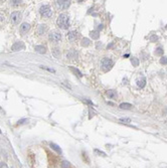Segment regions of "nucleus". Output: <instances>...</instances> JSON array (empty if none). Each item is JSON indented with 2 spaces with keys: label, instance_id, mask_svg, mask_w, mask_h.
<instances>
[{
  "label": "nucleus",
  "instance_id": "412c9836",
  "mask_svg": "<svg viewBox=\"0 0 167 168\" xmlns=\"http://www.w3.org/2000/svg\"><path fill=\"white\" fill-rule=\"evenodd\" d=\"M163 52H164V50L162 49V47H158V48H156V50H155V54H156V55H162Z\"/></svg>",
  "mask_w": 167,
  "mask_h": 168
},
{
  "label": "nucleus",
  "instance_id": "423d86ee",
  "mask_svg": "<svg viewBox=\"0 0 167 168\" xmlns=\"http://www.w3.org/2000/svg\"><path fill=\"white\" fill-rule=\"evenodd\" d=\"M55 2L59 9H66L70 5V1H68V0H57Z\"/></svg>",
  "mask_w": 167,
  "mask_h": 168
},
{
  "label": "nucleus",
  "instance_id": "39448f33",
  "mask_svg": "<svg viewBox=\"0 0 167 168\" xmlns=\"http://www.w3.org/2000/svg\"><path fill=\"white\" fill-rule=\"evenodd\" d=\"M48 38H49V40H51L53 42H57L61 39V34L57 31H52L48 34Z\"/></svg>",
  "mask_w": 167,
  "mask_h": 168
},
{
  "label": "nucleus",
  "instance_id": "4be33fe9",
  "mask_svg": "<svg viewBox=\"0 0 167 168\" xmlns=\"http://www.w3.org/2000/svg\"><path fill=\"white\" fill-rule=\"evenodd\" d=\"M52 53H53V55H54L55 57H59V55H60V52H59V49H58V48H53Z\"/></svg>",
  "mask_w": 167,
  "mask_h": 168
},
{
  "label": "nucleus",
  "instance_id": "20e7f679",
  "mask_svg": "<svg viewBox=\"0 0 167 168\" xmlns=\"http://www.w3.org/2000/svg\"><path fill=\"white\" fill-rule=\"evenodd\" d=\"M20 19H21V13H20V12L14 11V12L11 13V15H10V20H11V22H12L13 24H17V23L20 21Z\"/></svg>",
  "mask_w": 167,
  "mask_h": 168
},
{
  "label": "nucleus",
  "instance_id": "bb28decb",
  "mask_svg": "<svg viewBox=\"0 0 167 168\" xmlns=\"http://www.w3.org/2000/svg\"><path fill=\"white\" fill-rule=\"evenodd\" d=\"M95 153H98V154H101V156H106V154L102 151H99L98 149H95Z\"/></svg>",
  "mask_w": 167,
  "mask_h": 168
},
{
  "label": "nucleus",
  "instance_id": "7ed1b4c3",
  "mask_svg": "<svg viewBox=\"0 0 167 168\" xmlns=\"http://www.w3.org/2000/svg\"><path fill=\"white\" fill-rule=\"evenodd\" d=\"M101 64H102V68H103L105 71H108V70H110V69L113 67L114 62H113L112 59H110V58H108V57H105V58L102 59Z\"/></svg>",
  "mask_w": 167,
  "mask_h": 168
},
{
  "label": "nucleus",
  "instance_id": "c85d7f7f",
  "mask_svg": "<svg viewBox=\"0 0 167 168\" xmlns=\"http://www.w3.org/2000/svg\"><path fill=\"white\" fill-rule=\"evenodd\" d=\"M120 121H121V122H127V123H130V122H131L130 119H126V118H125V119H120Z\"/></svg>",
  "mask_w": 167,
  "mask_h": 168
},
{
  "label": "nucleus",
  "instance_id": "cd10ccee",
  "mask_svg": "<svg viewBox=\"0 0 167 168\" xmlns=\"http://www.w3.org/2000/svg\"><path fill=\"white\" fill-rule=\"evenodd\" d=\"M21 1H18V0H14V1H10V3L12 4V5H17V4H19Z\"/></svg>",
  "mask_w": 167,
  "mask_h": 168
},
{
  "label": "nucleus",
  "instance_id": "9d476101",
  "mask_svg": "<svg viewBox=\"0 0 167 168\" xmlns=\"http://www.w3.org/2000/svg\"><path fill=\"white\" fill-rule=\"evenodd\" d=\"M66 57L69 58V59H74L77 57V52L74 50V49H70L67 53H66Z\"/></svg>",
  "mask_w": 167,
  "mask_h": 168
},
{
  "label": "nucleus",
  "instance_id": "b1692460",
  "mask_svg": "<svg viewBox=\"0 0 167 168\" xmlns=\"http://www.w3.org/2000/svg\"><path fill=\"white\" fill-rule=\"evenodd\" d=\"M160 63H161V64H166V63H167V56H161V58H160Z\"/></svg>",
  "mask_w": 167,
  "mask_h": 168
},
{
  "label": "nucleus",
  "instance_id": "1a4fd4ad",
  "mask_svg": "<svg viewBox=\"0 0 167 168\" xmlns=\"http://www.w3.org/2000/svg\"><path fill=\"white\" fill-rule=\"evenodd\" d=\"M78 36V33L76 31H69L67 34V38L69 41H74Z\"/></svg>",
  "mask_w": 167,
  "mask_h": 168
},
{
  "label": "nucleus",
  "instance_id": "9b49d317",
  "mask_svg": "<svg viewBox=\"0 0 167 168\" xmlns=\"http://www.w3.org/2000/svg\"><path fill=\"white\" fill-rule=\"evenodd\" d=\"M47 31V26L45 25V24H40L39 26H38V28H37V33L38 34H43V33H45Z\"/></svg>",
  "mask_w": 167,
  "mask_h": 168
},
{
  "label": "nucleus",
  "instance_id": "72a5a7b5",
  "mask_svg": "<svg viewBox=\"0 0 167 168\" xmlns=\"http://www.w3.org/2000/svg\"><path fill=\"white\" fill-rule=\"evenodd\" d=\"M166 28H167V25H166Z\"/></svg>",
  "mask_w": 167,
  "mask_h": 168
},
{
  "label": "nucleus",
  "instance_id": "f3484780",
  "mask_svg": "<svg viewBox=\"0 0 167 168\" xmlns=\"http://www.w3.org/2000/svg\"><path fill=\"white\" fill-rule=\"evenodd\" d=\"M107 95H108V97H109L110 99H114V98H116V97H117L116 92H115V91H113V90H109V91L107 92Z\"/></svg>",
  "mask_w": 167,
  "mask_h": 168
},
{
  "label": "nucleus",
  "instance_id": "a878e982",
  "mask_svg": "<svg viewBox=\"0 0 167 168\" xmlns=\"http://www.w3.org/2000/svg\"><path fill=\"white\" fill-rule=\"evenodd\" d=\"M0 168H8V166L4 162H0Z\"/></svg>",
  "mask_w": 167,
  "mask_h": 168
},
{
  "label": "nucleus",
  "instance_id": "dca6fc26",
  "mask_svg": "<svg viewBox=\"0 0 167 168\" xmlns=\"http://www.w3.org/2000/svg\"><path fill=\"white\" fill-rule=\"evenodd\" d=\"M69 69H70V70H71V71H72L73 73H76V75H77L78 77H81V76H82L81 72H80V71H79V70H78L77 68H74L73 66H69Z\"/></svg>",
  "mask_w": 167,
  "mask_h": 168
},
{
  "label": "nucleus",
  "instance_id": "f257e3e1",
  "mask_svg": "<svg viewBox=\"0 0 167 168\" xmlns=\"http://www.w3.org/2000/svg\"><path fill=\"white\" fill-rule=\"evenodd\" d=\"M56 23H57V25H58L59 28H61V29H66V28L69 26V17H68V15L65 14V13L59 14L58 17H57Z\"/></svg>",
  "mask_w": 167,
  "mask_h": 168
},
{
  "label": "nucleus",
  "instance_id": "f8f14e48",
  "mask_svg": "<svg viewBox=\"0 0 167 168\" xmlns=\"http://www.w3.org/2000/svg\"><path fill=\"white\" fill-rule=\"evenodd\" d=\"M34 49H35V51L38 52V53H45V51H46V49H45V47H44L43 45H36V46L34 47Z\"/></svg>",
  "mask_w": 167,
  "mask_h": 168
},
{
  "label": "nucleus",
  "instance_id": "aec40b11",
  "mask_svg": "<svg viewBox=\"0 0 167 168\" xmlns=\"http://www.w3.org/2000/svg\"><path fill=\"white\" fill-rule=\"evenodd\" d=\"M131 62L133 66H138L139 65V59L137 57H132L131 58Z\"/></svg>",
  "mask_w": 167,
  "mask_h": 168
},
{
  "label": "nucleus",
  "instance_id": "6ab92c4d",
  "mask_svg": "<svg viewBox=\"0 0 167 168\" xmlns=\"http://www.w3.org/2000/svg\"><path fill=\"white\" fill-rule=\"evenodd\" d=\"M90 43H91V41H90L89 38H86V37L82 38V40H81V45L82 46H89Z\"/></svg>",
  "mask_w": 167,
  "mask_h": 168
},
{
  "label": "nucleus",
  "instance_id": "c756f323",
  "mask_svg": "<svg viewBox=\"0 0 167 168\" xmlns=\"http://www.w3.org/2000/svg\"><path fill=\"white\" fill-rule=\"evenodd\" d=\"M25 121H26V119H22V120L18 121V122H17V124H18V125H20V124H23V122H25Z\"/></svg>",
  "mask_w": 167,
  "mask_h": 168
},
{
  "label": "nucleus",
  "instance_id": "393cba45",
  "mask_svg": "<svg viewBox=\"0 0 167 168\" xmlns=\"http://www.w3.org/2000/svg\"><path fill=\"white\" fill-rule=\"evenodd\" d=\"M41 68H43V69H46V70H48V71H50V72H55V70L53 69V68H50V67H47V66H40Z\"/></svg>",
  "mask_w": 167,
  "mask_h": 168
},
{
  "label": "nucleus",
  "instance_id": "7c9ffc66",
  "mask_svg": "<svg viewBox=\"0 0 167 168\" xmlns=\"http://www.w3.org/2000/svg\"><path fill=\"white\" fill-rule=\"evenodd\" d=\"M151 40H152V41H153V40H157V36H155V35L152 36V37H151Z\"/></svg>",
  "mask_w": 167,
  "mask_h": 168
},
{
  "label": "nucleus",
  "instance_id": "473e14b6",
  "mask_svg": "<svg viewBox=\"0 0 167 168\" xmlns=\"http://www.w3.org/2000/svg\"><path fill=\"white\" fill-rule=\"evenodd\" d=\"M0 133H1V130H0Z\"/></svg>",
  "mask_w": 167,
  "mask_h": 168
},
{
  "label": "nucleus",
  "instance_id": "5701e85b",
  "mask_svg": "<svg viewBox=\"0 0 167 168\" xmlns=\"http://www.w3.org/2000/svg\"><path fill=\"white\" fill-rule=\"evenodd\" d=\"M69 162L68 161H66V160H64V161H62V163H61V168H69Z\"/></svg>",
  "mask_w": 167,
  "mask_h": 168
},
{
  "label": "nucleus",
  "instance_id": "a211bd4d",
  "mask_svg": "<svg viewBox=\"0 0 167 168\" xmlns=\"http://www.w3.org/2000/svg\"><path fill=\"white\" fill-rule=\"evenodd\" d=\"M120 108L121 109H124V110H130L132 108V105L129 104V103H123L120 105Z\"/></svg>",
  "mask_w": 167,
  "mask_h": 168
},
{
  "label": "nucleus",
  "instance_id": "ddd939ff",
  "mask_svg": "<svg viewBox=\"0 0 167 168\" xmlns=\"http://www.w3.org/2000/svg\"><path fill=\"white\" fill-rule=\"evenodd\" d=\"M145 85H146V78L145 77H142V78H140V79L137 80V86L139 88H144Z\"/></svg>",
  "mask_w": 167,
  "mask_h": 168
},
{
  "label": "nucleus",
  "instance_id": "4468645a",
  "mask_svg": "<svg viewBox=\"0 0 167 168\" xmlns=\"http://www.w3.org/2000/svg\"><path fill=\"white\" fill-rule=\"evenodd\" d=\"M90 35H91V37L93 39H98L100 37V32L98 30H93V31H91Z\"/></svg>",
  "mask_w": 167,
  "mask_h": 168
},
{
  "label": "nucleus",
  "instance_id": "0eeeda50",
  "mask_svg": "<svg viewBox=\"0 0 167 168\" xmlns=\"http://www.w3.org/2000/svg\"><path fill=\"white\" fill-rule=\"evenodd\" d=\"M24 44H23V42L22 41H17V42H15L13 45H12V47H11V49L13 50V51H18V50H22V49H24Z\"/></svg>",
  "mask_w": 167,
  "mask_h": 168
},
{
  "label": "nucleus",
  "instance_id": "2f4dec72",
  "mask_svg": "<svg viewBox=\"0 0 167 168\" xmlns=\"http://www.w3.org/2000/svg\"><path fill=\"white\" fill-rule=\"evenodd\" d=\"M102 28H103V25H102V24H101V25H99V29H102Z\"/></svg>",
  "mask_w": 167,
  "mask_h": 168
},
{
  "label": "nucleus",
  "instance_id": "6e6552de",
  "mask_svg": "<svg viewBox=\"0 0 167 168\" xmlns=\"http://www.w3.org/2000/svg\"><path fill=\"white\" fill-rule=\"evenodd\" d=\"M29 29H30V24H29V23H27V22L21 23V25H20V32H21L22 34L27 33V31H28Z\"/></svg>",
  "mask_w": 167,
  "mask_h": 168
},
{
  "label": "nucleus",
  "instance_id": "f03ea898",
  "mask_svg": "<svg viewBox=\"0 0 167 168\" xmlns=\"http://www.w3.org/2000/svg\"><path fill=\"white\" fill-rule=\"evenodd\" d=\"M39 12L43 17H46V18H48L52 15V9L49 5H42L39 9Z\"/></svg>",
  "mask_w": 167,
  "mask_h": 168
},
{
  "label": "nucleus",
  "instance_id": "2eb2a0df",
  "mask_svg": "<svg viewBox=\"0 0 167 168\" xmlns=\"http://www.w3.org/2000/svg\"><path fill=\"white\" fill-rule=\"evenodd\" d=\"M50 147H51V149H53L54 151H56V153L61 154V149L59 148L58 145H56V144H54V143H50Z\"/></svg>",
  "mask_w": 167,
  "mask_h": 168
}]
</instances>
